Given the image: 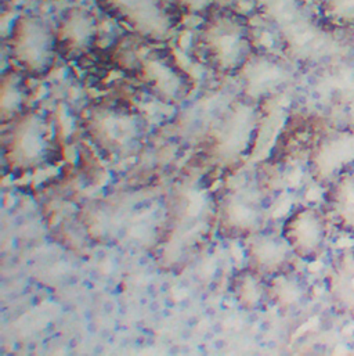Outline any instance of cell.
<instances>
[{"label": "cell", "instance_id": "cell-15", "mask_svg": "<svg viewBox=\"0 0 354 356\" xmlns=\"http://www.w3.org/2000/svg\"><path fill=\"white\" fill-rule=\"evenodd\" d=\"M327 289L334 307L354 316V248L341 252L331 264Z\"/></svg>", "mask_w": 354, "mask_h": 356}, {"label": "cell", "instance_id": "cell-2", "mask_svg": "<svg viewBox=\"0 0 354 356\" xmlns=\"http://www.w3.org/2000/svg\"><path fill=\"white\" fill-rule=\"evenodd\" d=\"M196 50L213 71L239 74L255 54L248 18L233 10H212L198 31Z\"/></svg>", "mask_w": 354, "mask_h": 356}, {"label": "cell", "instance_id": "cell-6", "mask_svg": "<svg viewBox=\"0 0 354 356\" xmlns=\"http://www.w3.org/2000/svg\"><path fill=\"white\" fill-rule=\"evenodd\" d=\"M115 21L150 43L167 42L176 26L175 10L165 0H96Z\"/></svg>", "mask_w": 354, "mask_h": 356}, {"label": "cell", "instance_id": "cell-11", "mask_svg": "<svg viewBox=\"0 0 354 356\" xmlns=\"http://www.w3.org/2000/svg\"><path fill=\"white\" fill-rule=\"evenodd\" d=\"M99 24L96 15L85 7L68 8L56 28L57 51L65 58L85 56L96 44Z\"/></svg>", "mask_w": 354, "mask_h": 356}, {"label": "cell", "instance_id": "cell-17", "mask_svg": "<svg viewBox=\"0 0 354 356\" xmlns=\"http://www.w3.org/2000/svg\"><path fill=\"white\" fill-rule=\"evenodd\" d=\"M326 205L330 222L354 236V175L345 174L327 186Z\"/></svg>", "mask_w": 354, "mask_h": 356}, {"label": "cell", "instance_id": "cell-19", "mask_svg": "<svg viewBox=\"0 0 354 356\" xmlns=\"http://www.w3.org/2000/svg\"><path fill=\"white\" fill-rule=\"evenodd\" d=\"M327 21L354 29V0H314Z\"/></svg>", "mask_w": 354, "mask_h": 356}, {"label": "cell", "instance_id": "cell-18", "mask_svg": "<svg viewBox=\"0 0 354 356\" xmlns=\"http://www.w3.org/2000/svg\"><path fill=\"white\" fill-rule=\"evenodd\" d=\"M24 72L10 70L3 72L0 86V111L1 121L6 124L22 114L24 104L28 99V88Z\"/></svg>", "mask_w": 354, "mask_h": 356}, {"label": "cell", "instance_id": "cell-5", "mask_svg": "<svg viewBox=\"0 0 354 356\" xmlns=\"http://www.w3.org/2000/svg\"><path fill=\"white\" fill-rule=\"evenodd\" d=\"M126 71L165 103L183 102L192 88L189 75L178 65L175 56L162 47L142 50L137 46Z\"/></svg>", "mask_w": 354, "mask_h": 356}, {"label": "cell", "instance_id": "cell-20", "mask_svg": "<svg viewBox=\"0 0 354 356\" xmlns=\"http://www.w3.org/2000/svg\"><path fill=\"white\" fill-rule=\"evenodd\" d=\"M169 7L189 15H208L214 0H165Z\"/></svg>", "mask_w": 354, "mask_h": 356}, {"label": "cell", "instance_id": "cell-1", "mask_svg": "<svg viewBox=\"0 0 354 356\" xmlns=\"http://www.w3.org/2000/svg\"><path fill=\"white\" fill-rule=\"evenodd\" d=\"M255 3L295 61L321 68L351 53L348 46L312 15L306 0H255Z\"/></svg>", "mask_w": 354, "mask_h": 356}, {"label": "cell", "instance_id": "cell-14", "mask_svg": "<svg viewBox=\"0 0 354 356\" xmlns=\"http://www.w3.org/2000/svg\"><path fill=\"white\" fill-rule=\"evenodd\" d=\"M269 297L284 315H299L312 301V287L301 272L291 268L269 277Z\"/></svg>", "mask_w": 354, "mask_h": 356}, {"label": "cell", "instance_id": "cell-16", "mask_svg": "<svg viewBox=\"0 0 354 356\" xmlns=\"http://www.w3.org/2000/svg\"><path fill=\"white\" fill-rule=\"evenodd\" d=\"M230 293L235 302L248 312L260 311L270 304L269 279L249 265L233 275Z\"/></svg>", "mask_w": 354, "mask_h": 356}, {"label": "cell", "instance_id": "cell-12", "mask_svg": "<svg viewBox=\"0 0 354 356\" xmlns=\"http://www.w3.org/2000/svg\"><path fill=\"white\" fill-rule=\"evenodd\" d=\"M248 265L267 279L294 268L296 257L283 236L276 230L260 229L245 238Z\"/></svg>", "mask_w": 354, "mask_h": 356}, {"label": "cell", "instance_id": "cell-13", "mask_svg": "<svg viewBox=\"0 0 354 356\" xmlns=\"http://www.w3.org/2000/svg\"><path fill=\"white\" fill-rule=\"evenodd\" d=\"M239 74L249 100L274 95L294 81L289 64L273 54H253Z\"/></svg>", "mask_w": 354, "mask_h": 356}, {"label": "cell", "instance_id": "cell-10", "mask_svg": "<svg viewBox=\"0 0 354 356\" xmlns=\"http://www.w3.org/2000/svg\"><path fill=\"white\" fill-rule=\"evenodd\" d=\"M330 219L316 207H299L284 222L281 233L294 254L305 261L320 258L328 241Z\"/></svg>", "mask_w": 354, "mask_h": 356}, {"label": "cell", "instance_id": "cell-3", "mask_svg": "<svg viewBox=\"0 0 354 356\" xmlns=\"http://www.w3.org/2000/svg\"><path fill=\"white\" fill-rule=\"evenodd\" d=\"M86 129L99 149L117 157L137 153L146 132L143 118L132 108L118 104H99L90 108Z\"/></svg>", "mask_w": 354, "mask_h": 356}, {"label": "cell", "instance_id": "cell-7", "mask_svg": "<svg viewBox=\"0 0 354 356\" xmlns=\"http://www.w3.org/2000/svg\"><path fill=\"white\" fill-rule=\"evenodd\" d=\"M12 127L4 143V154L10 165L32 170L46 164L53 152L51 124L36 111H26L11 121Z\"/></svg>", "mask_w": 354, "mask_h": 356}, {"label": "cell", "instance_id": "cell-4", "mask_svg": "<svg viewBox=\"0 0 354 356\" xmlns=\"http://www.w3.org/2000/svg\"><path fill=\"white\" fill-rule=\"evenodd\" d=\"M10 57L19 71L31 76L46 75L56 60V31L37 14L24 13L15 18L8 35Z\"/></svg>", "mask_w": 354, "mask_h": 356}, {"label": "cell", "instance_id": "cell-9", "mask_svg": "<svg viewBox=\"0 0 354 356\" xmlns=\"http://www.w3.org/2000/svg\"><path fill=\"white\" fill-rule=\"evenodd\" d=\"M354 170V127H341L321 135L309 156V171L319 184L328 186Z\"/></svg>", "mask_w": 354, "mask_h": 356}, {"label": "cell", "instance_id": "cell-8", "mask_svg": "<svg viewBox=\"0 0 354 356\" xmlns=\"http://www.w3.org/2000/svg\"><path fill=\"white\" fill-rule=\"evenodd\" d=\"M266 200L259 184L241 181L227 188L219 202L220 232L228 237H244L264 227Z\"/></svg>", "mask_w": 354, "mask_h": 356}]
</instances>
